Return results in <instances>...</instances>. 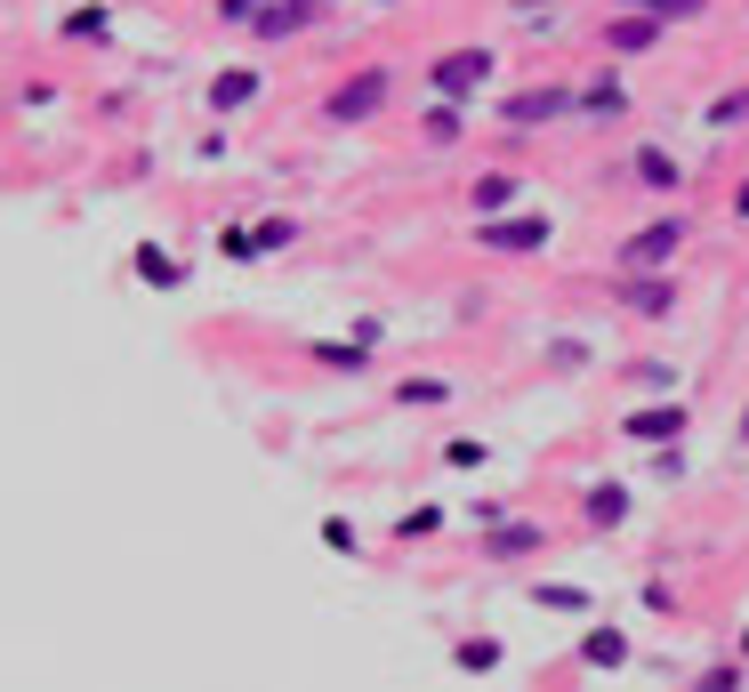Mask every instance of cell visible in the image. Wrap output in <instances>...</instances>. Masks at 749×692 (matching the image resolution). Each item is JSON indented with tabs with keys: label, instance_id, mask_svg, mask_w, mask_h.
Instances as JSON below:
<instances>
[{
	"label": "cell",
	"instance_id": "obj_20",
	"mask_svg": "<svg viewBox=\"0 0 749 692\" xmlns=\"http://www.w3.org/2000/svg\"><path fill=\"white\" fill-rule=\"evenodd\" d=\"M507 201H516V178H507V169H492V178H475V210H507Z\"/></svg>",
	"mask_w": 749,
	"mask_h": 692
},
{
	"label": "cell",
	"instance_id": "obj_6",
	"mask_svg": "<svg viewBox=\"0 0 749 692\" xmlns=\"http://www.w3.org/2000/svg\"><path fill=\"white\" fill-rule=\"evenodd\" d=\"M549 547V532L524 524V515H492V532H484V564H524Z\"/></svg>",
	"mask_w": 749,
	"mask_h": 692
},
{
	"label": "cell",
	"instance_id": "obj_19",
	"mask_svg": "<svg viewBox=\"0 0 749 692\" xmlns=\"http://www.w3.org/2000/svg\"><path fill=\"white\" fill-rule=\"evenodd\" d=\"M395 403H403V411H435V403H452V387H444V378H403Z\"/></svg>",
	"mask_w": 749,
	"mask_h": 692
},
{
	"label": "cell",
	"instance_id": "obj_15",
	"mask_svg": "<svg viewBox=\"0 0 749 692\" xmlns=\"http://www.w3.org/2000/svg\"><path fill=\"white\" fill-rule=\"evenodd\" d=\"M315 363L323 370H363L371 363V338H315Z\"/></svg>",
	"mask_w": 749,
	"mask_h": 692
},
{
	"label": "cell",
	"instance_id": "obj_14",
	"mask_svg": "<svg viewBox=\"0 0 749 692\" xmlns=\"http://www.w3.org/2000/svg\"><path fill=\"white\" fill-rule=\"evenodd\" d=\"M250 97H258V73H250V65H234V73H218V81H210V106H218V113L250 106Z\"/></svg>",
	"mask_w": 749,
	"mask_h": 692
},
{
	"label": "cell",
	"instance_id": "obj_18",
	"mask_svg": "<svg viewBox=\"0 0 749 692\" xmlns=\"http://www.w3.org/2000/svg\"><path fill=\"white\" fill-rule=\"evenodd\" d=\"M532 604H540V612H589V587H572V580H549V587H532Z\"/></svg>",
	"mask_w": 749,
	"mask_h": 692
},
{
	"label": "cell",
	"instance_id": "obj_3",
	"mask_svg": "<svg viewBox=\"0 0 749 692\" xmlns=\"http://www.w3.org/2000/svg\"><path fill=\"white\" fill-rule=\"evenodd\" d=\"M387 81H395L387 65H363L355 81H338V89H331V106H323V113H331L338 129H355V121H371V113L387 106Z\"/></svg>",
	"mask_w": 749,
	"mask_h": 692
},
{
	"label": "cell",
	"instance_id": "obj_22",
	"mask_svg": "<svg viewBox=\"0 0 749 692\" xmlns=\"http://www.w3.org/2000/svg\"><path fill=\"white\" fill-rule=\"evenodd\" d=\"M427 146H460V106H452V97H435V113H427Z\"/></svg>",
	"mask_w": 749,
	"mask_h": 692
},
{
	"label": "cell",
	"instance_id": "obj_12",
	"mask_svg": "<svg viewBox=\"0 0 749 692\" xmlns=\"http://www.w3.org/2000/svg\"><path fill=\"white\" fill-rule=\"evenodd\" d=\"M637 178L653 186V194H677V186H686V169H677L669 146H637Z\"/></svg>",
	"mask_w": 749,
	"mask_h": 692
},
{
	"label": "cell",
	"instance_id": "obj_21",
	"mask_svg": "<svg viewBox=\"0 0 749 692\" xmlns=\"http://www.w3.org/2000/svg\"><path fill=\"white\" fill-rule=\"evenodd\" d=\"M581 106H589V113H621V106H629V89L612 81V73H597V81L581 89Z\"/></svg>",
	"mask_w": 749,
	"mask_h": 692
},
{
	"label": "cell",
	"instance_id": "obj_13",
	"mask_svg": "<svg viewBox=\"0 0 749 692\" xmlns=\"http://www.w3.org/2000/svg\"><path fill=\"white\" fill-rule=\"evenodd\" d=\"M500 661H507L500 636H460V652H452V669H460V676H492Z\"/></svg>",
	"mask_w": 749,
	"mask_h": 692
},
{
	"label": "cell",
	"instance_id": "obj_29",
	"mask_svg": "<svg viewBox=\"0 0 749 692\" xmlns=\"http://www.w3.org/2000/svg\"><path fill=\"white\" fill-rule=\"evenodd\" d=\"M741 652H749V636H741Z\"/></svg>",
	"mask_w": 749,
	"mask_h": 692
},
{
	"label": "cell",
	"instance_id": "obj_28",
	"mask_svg": "<svg viewBox=\"0 0 749 692\" xmlns=\"http://www.w3.org/2000/svg\"><path fill=\"white\" fill-rule=\"evenodd\" d=\"M380 9H395V0H380Z\"/></svg>",
	"mask_w": 749,
	"mask_h": 692
},
{
	"label": "cell",
	"instance_id": "obj_2",
	"mask_svg": "<svg viewBox=\"0 0 749 692\" xmlns=\"http://www.w3.org/2000/svg\"><path fill=\"white\" fill-rule=\"evenodd\" d=\"M492 73H500V57H492L484 41H467V49H444V57L427 65V89H435V97H452V106H467V97L484 89Z\"/></svg>",
	"mask_w": 749,
	"mask_h": 692
},
{
	"label": "cell",
	"instance_id": "obj_26",
	"mask_svg": "<svg viewBox=\"0 0 749 692\" xmlns=\"http://www.w3.org/2000/svg\"><path fill=\"white\" fill-rule=\"evenodd\" d=\"M258 9H266V0H218V17H226V24H250Z\"/></svg>",
	"mask_w": 749,
	"mask_h": 692
},
{
	"label": "cell",
	"instance_id": "obj_8",
	"mask_svg": "<svg viewBox=\"0 0 749 692\" xmlns=\"http://www.w3.org/2000/svg\"><path fill=\"white\" fill-rule=\"evenodd\" d=\"M661 32H669V17H653V9H644V17H612L604 24V49L612 57H644V49H661Z\"/></svg>",
	"mask_w": 749,
	"mask_h": 692
},
{
	"label": "cell",
	"instance_id": "obj_9",
	"mask_svg": "<svg viewBox=\"0 0 749 692\" xmlns=\"http://www.w3.org/2000/svg\"><path fill=\"white\" fill-rule=\"evenodd\" d=\"M315 17H323L315 0H266V9L250 17V32H258V41H290V32H306Z\"/></svg>",
	"mask_w": 749,
	"mask_h": 692
},
{
	"label": "cell",
	"instance_id": "obj_10",
	"mask_svg": "<svg viewBox=\"0 0 749 692\" xmlns=\"http://www.w3.org/2000/svg\"><path fill=\"white\" fill-rule=\"evenodd\" d=\"M621 435H637V443H677V435H686V403H644V411H629V419H621Z\"/></svg>",
	"mask_w": 749,
	"mask_h": 692
},
{
	"label": "cell",
	"instance_id": "obj_30",
	"mask_svg": "<svg viewBox=\"0 0 749 692\" xmlns=\"http://www.w3.org/2000/svg\"><path fill=\"white\" fill-rule=\"evenodd\" d=\"M315 9H323V0H315Z\"/></svg>",
	"mask_w": 749,
	"mask_h": 692
},
{
	"label": "cell",
	"instance_id": "obj_5",
	"mask_svg": "<svg viewBox=\"0 0 749 692\" xmlns=\"http://www.w3.org/2000/svg\"><path fill=\"white\" fill-rule=\"evenodd\" d=\"M686 234H693V226L669 210V218H653V226H637V234L621 241V258H612V266H677V250H686Z\"/></svg>",
	"mask_w": 749,
	"mask_h": 692
},
{
	"label": "cell",
	"instance_id": "obj_7",
	"mask_svg": "<svg viewBox=\"0 0 749 692\" xmlns=\"http://www.w3.org/2000/svg\"><path fill=\"white\" fill-rule=\"evenodd\" d=\"M572 106H581V89H564V81H549V89H516V97H507V121H516V129H540V121H564Z\"/></svg>",
	"mask_w": 749,
	"mask_h": 692
},
{
	"label": "cell",
	"instance_id": "obj_17",
	"mask_svg": "<svg viewBox=\"0 0 749 692\" xmlns=\"http://www.w3.org/2000/svg\"><path fill=\"white\" fill-rule=\"evenodd\" d=\"M138 283H154V290H178V283H186V266L169 258V250H154V241H146V250H138Z\"/></svg>",
	"mask_w": 749,
	"mask_h": 692
},
{
	"label": "cell",
	"instance_id": "obj_27",
	"mask_svg": "<svg viewBox=\"0 0 749 692\" xmlns=\"http://www.w3.org/2000/svg\"><path fill=\"white\" fill-rule=\"evenodd\" d=\"M741 452H749V411H741Z\"/></svg>",
	"mask_w": 749,
	"mask_h": 692
},
{
	"label": "cell",
	"instance_id": "obj_11",
	"mask_svg": "<svg viewBox=\"0 0 749 692\" xmlns=\"http://www.w3.org/2000/svg\"><path fill=\"white\" fill-rule=\"evenodd\" d=\"M581 515H589V532H621L629 524V492H621V483H589Z\"/></svg>",
	"mask_w": 749,
	"mask_h": 692
},
{
	"label": "cell",
	"instance_id": "obj_23",
	"mask_svg": "<svg viewBox=\"0 0 749 692\" xmlns=\"http://www.w3.org/2000/svg\"><path fill=\"white\" fill-rule=\"evenodd\" d=\"M749 121V89H726L718 106H709V129H741Z\"/></svg>",
	"mask_w": 749,
	"mask_h": 692
},
{
	"label": "cell",
	"instance_id": "obj_1",
	"mask_svg": "<svg viewBox=\"0 0 749 692\" xmlns=\"http://www.w3.org/2000/svg\"><path fill=\"white\" fill-rule=\"evenodd\" d=\"M612 298H621L637 323H669L677 315V274L669 266H621L612 274Z\"/></svg>",
	"mask_w": 749,
	"mask_h": 692
},
{
	"label": "cell",
	"instance_id": "obj_16",
	"mask_svg": "<svg viewBox=\"0 0 749 692\" xmlns=\"http://www.w3.org/2000/svg\"><path fill=\"white\" fill-rule=\"evenodd\" d=\"M581 661H589V669H621V661H629V636H621V629H589V636H581Z\"/></svg>",
	"mask_w": 749,
	"mask_h": 692
},
{
	"label": "cell",
	"instance_id": "obj_4",
	"mask_svg": "<svg viewBox=\"0 0 749 692\" xmlns=\"http://www.w3.org/2000/svg\"><path fill=\"white\" fill-rule=\"evenodd\" d=\"M549 210H524V218H484L475 226V241L484 250H500V258H532V250H549Z\"/></svg>",
	"mask_w": 749,
	"mask_h": 692
},
{
	"label": "cell",
	"instance_id": "obj_25",
	"mask_svg": "<svg viewBox=\"0 0 749 692\" xmlns=\"http://www.w3.org/2000/svg\"><path fill=\"white\" fill-rule=\"evenodd\" d=\"M65 32H73V41H106V9H81L73 24H65Z\"/></svg>",
	"mask_w": 749,
	"mask_h": 692
},
{
	"label": "cell",
	"instance_id": "obj_24",
	"mask_svg": "<svg viewBox=\"0 0 749 692\" xmlns=\"http://www.w3.org/2000/svg\"><path fill=\"white\" fill-rule=\"evenodd\" d=\"M435 524H444V515H435V507H412V515H403V524H395V532H403V540H427Z\"/></svg>",
	"mask_w": 749,
	"mask_h": 692
}]
</instances>
